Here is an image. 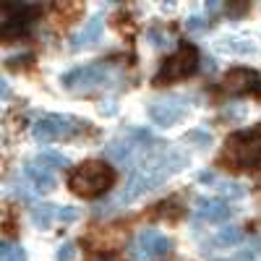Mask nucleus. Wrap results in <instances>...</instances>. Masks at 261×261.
I'll use <instances>...</instances> for the list:
<instances>
[{"mask_svg": "<svg viewBox=\"0 0 261 261\" xmlns=\"http://www.w3.org/2000/svg\"><path fill=\"white\" fill-rule=\"evenodd\" d=\"M115 183V170L110 165H105L102 160H89L79 165L76 170H71L68 175V186L73 193L84 196V199H94L102 196L107 188Z\"/></svg>", "mask_w": 261, "mask_h": 261, "instance_id": "obj_1", "label": "nucleus"}, {"mask_svg": "<svg viewBox=\"0 0 261 261\" xmlns=\"http://www.w3.org/2000/svg\"><path fill=\"white\" fill-rule=\"evenodd\" d=\"M196 65H199V53H196V47L183 45V47H178V53H172L162 63L160 73L154 76V84L165 86L170 81H180V79H186V76H191L196 71Z\"/></svg>", "mask_w": 261, "mask_h": 261, "instance_id": "obj_2", "label": "nucleus"}, {"mask_svg": "<svg viewBox=\"0 0 261 261\" xmlns=\"http://www.w3.org/2000/svg\"><path fill=\"white\" fill-rule=\"evenodd\" d=\"M76 120L68 118V115H45L39 118L34 125H32V136L39 141V144H50V141H60V139H68L73 130H76Z\"/></svg>", "mask_w": 261, "mask_h": 261, "instance_id": "obj_3", "label": "nucleus"}, {"mask_svg": "<svg viewBox=\"0 0 261 261\" xmlns=\"http://www.w3.org/2000/svg\"><path fill=\"white\" fill-rule=\"evenodd\" d=\"M105 81H107V65H102V63L81 65V68H73V71H68V73L60 79V84L68 92H86V89L99 86Z\"/></svg>", "mask_w": 261, "mask_h": 261, "instance_id": "obj_4", "label": "nucleus"}, {"mask_svg": "<svg viewBox=\"0 0 261 261\" xmlns=\"http://www.w3.org/2000/svg\"><path fill=\"white\" fill-rule=\"evenodd\" d=\"M225 89L227 92H235V94H241V92H258L261 89V76L256 71H248V68H232L225 73Z\"/></svg>", "mask_w": 261, "mask_h": 261, "instance_id": "obj_5", "label": "nucleus"}, {"mask_svg": "<svg viewBox=\"0 0 261 261\" xmlns=\"http://www.w3.org/2000/svg\"><path fill=\"white\" fill-rule=\"evenodd\" d=\"M139 248L149 258H162L170 251V238L157 230H141L139 232Z\"/></svg>", "mask_w": 261, "mask_h": 261, "instance_id": "obj_6", "label": "nucleus"}, {"mask_svg": "<svg viewBox=\"0 0 261 261\" xmlns=\"http://www.w3.org/2000/svg\"><path fill=\"white\" fill-rule=\"evenodd\" d=\"M183 115H186V107L183 105H175V102H154V105L149 107V118L154 120L160 128L175 125Z\"/></svg>", "mask_w": 261, "mask_h": 261, "instance_id": "obj_7", "label": "nucleus"}, {"mask_svg": "<svg viewBox=\"0 0 261 261\" xmlns=\"http://www.w3.org/2000/svg\"><path fill=\"white\" fill-rule=\"evenodd\" d=\"M99 34H102V16H94V18L86 21V27H84L79 34H73L71 50H84V47H89L92 42L99 39Z\"/></svg>", "mask_w": 261, "mask_h": 261, "instance_id": "obj_8", "label": "nucleus"}, {"mask_svg": "<svg viewBox=\"0 0 261 261\" xmlns=\"http://www.w3.org/2000/svg\"><path fill=\"white\" fill-rule=\"evenodd\" d=\"M196 204H199V214L204 217L206 222H225L227 217L232 214L230 204H225V201H214V199H199Z\"/></svg>", "mask_w": 261, "mask_h": 261, "instance_id": "obj_9", "label": "nucleus"}, {"mask_svg": "<svg viewBox=\"0 0 261 261\" xmlns=\"http://www.w3.org/2000/svg\"><path fill=\"white\" fill-rule=\"evenodd\" d=\"M27 178L32 180V186H34V191L37 193H53L55 188H58V180L50 175V172L45 170V167H34V165H27Z\"/></svg>", "mask_w": 261, "mask_h": 261, "instance_id": "obj_10", "label": "nucleus"}, {"mask_svg": "<svg viewBox=\"0 0 261 261\" xmlns=\"http://www.w3.org/2000/svg\"><path fill=\"white\" fill-rule=\"evenodd\" d=\"M55 214H58V209H55V206H50V204H39V206H34V209H32V222H34L39 230H47Z\"/></svg>", "mask_w": 261, "mask_h": 261, "instance_id": "obj_11", "label": "nucleus"}, {"mask_svg": "<svg viewBox=\"0 0 261 261\" xmlns=\"http://www.w3.org/2000/svg\"><path fill=\"white\" fill-rule=\"evenodd\" d=\"M154 209H157V212H154V217H165V220H180L183 212H186V209H183L175 199H167V201L157 204Z\"/></svg>", "mask_w": 261, "mask_h": 261, "instance_id": "obj_12", "label": "nucleus"}, {"mask_svg": "<svg viewBox=\"0 0 261 261\" xmlns=\"http://www.w3.org/2000/svg\"><path fill=\"white\" fill-rule=\"evenodd\" d=\"M37 162L42 167H71V160L65 154H60V151H39Z\"/></svg>", "mask_w": 261, "mask_h": 261, "instance_id": "obj_13", "label": "nucleus"}, {"mask_svg": "<svg viewBox=\"0 0 261 261\" xmlns=\"http://www.w3.org/2000/svg\"><path fill=\"white\" fill-rule=\"evenodd\" d=\"M241 241H243V230H241V227H225V230L217 232V238H214V243H217V246H222V248H227V246H238Z\"/></svg>", "mask_w": 261, "mask_h": 261, "instance_id": "obj_14", "label": "nucleus"}, {"mask_svg": "<svg viewBox=\"0 0 261 261\" xmlns=\"http://www.w3.org/2000/svg\"><path fill=\"white\" fill-rule=\"evenodd\" d=\"M222 50L225 53H238V55H248V53H256V42L253 39H225Z\"/></svg>", "mask_w": 261, "mask_h": 261, "instance_id": "obj_15", "label": "nucleus"}, {"mask_svg": "<svg viewBox=\"0 0 261 261\" xmlns=\"http://www.w3.org/2000/svg\"><path fill=\"white\" fill-rule=\"evenodd\" d=\"M130 149H134V146H130L128 141H115V144H110V146H107V157H113V160L123 162V160H128Z\"/></svg>", "mask_w": 261, "mask_h": 261, "instance_id": "obj_16", "label": "nucleus"}, {"mask_svg": "<svg viewBox=\"0 0 261 261\" xmlns=\"http://www.w3.org/2000/svg\"><path fill=\"white\" fill-rule=\"evenodd\" d=\"M73 258H76V243L65 241V243L58 246V251H55V261H73Z\"/></svg>", "mask_w": 261, "mask_h": 261, "instance_id": "obj_17", "label": "nucleus"}, {"mask_svg": "<svg viewBox=\"0 0 261 261\" xmlns=\"http://www.w3.org/2000/svg\"><path fill=\"white\" fill-rule=\"evenodd\" d=\"M55 217H58V222L68 225V222H76V220H79V209H76V206H60Z\"/></svg>", "mask_w": 261, "mask_h": 261, "instance_id": "obj_18", "label": "nucleus"}, {"mask_svg": "<svg viewBox=\"0 0 261 261\" xmlns=\"http://www.w3.org/2000/svg\"><path fill=\"white\" fill-rule=\"evenodd\" d=\"M3 258H8V261H27V251L21 246L11 248L8 243H3Z\"/></svg>", "mask_w": 261, "mask_h": 261, "instance_id": "obj_19", "label": "nucleus"}, {"mask_svg": "<svg viewBox=\"0 0 261 261\" xmlns=\"http://www.w3.org/2000/svg\"><path fill=\"white\" fill-rule=\"evenodd\" d=\"M55 11H58V16L63 18V24H71V18H73L76 13H81V6H58Z\"/></svg>", "mask_w": 261, "mask_h": 261, "instance_id": "obj_20", "label": "nucleus"}, {"mask_svg": "<svg viewBox=\"0 0 261 261\" xmlns=\"http://www.w3.org/2000/svg\"><path fill=\"white\" fill-rule=\"evenodd\" d=\"M186 141H196L201 146H209L212 144V134H206V130H191V134H186Z\"/></svg>", "mask_w": 261, "mask_h": 261, "instance_id": "obj_21", "label": "nucleus"}, {"mask_svg": "<svg viewBox=\"0 0 261 261\" xmlns=\"http://www.w3.org/2000/svg\"><path fill=\"white\" fill-rule=\"evenodd\" d=\"M32 60V55H24V58H11L8 60V68H24V65Z\"/></svg>", "mask_w": 261, "mask_h": 261, "instance_id": "obj_22", "label": "nucleus"}, {"mask_svg": "<svg viewBox=\"0 0 261 261\" xmlns=\"http://www.w3.org/2000/svg\"><path fill=\"white\" fill-rule=\"evenodd\" d=\"M222 193H225V196H243V186L230 183V186H225V188H222Z\"/></svg>", "mask_w": 261, "mask_h": 261, "instance_id": "obj_23", "label": "nucleus"}, {"mask_svg": "<svg viewBox=\"0 0 261 261\" xmlns=\"http://www.w3.org/2000/svg\"><path fill=\"white\" fill-rule=\"evenodd\" d=\"M149 39H151V45H154V47H162V45H165V39H162V34H160L157 29L149 32Z\"/></svg>", "mask_w": 261, "mask_h": 261, "instance_id": "obj_24", "label": "nucleus"}, {"mask_svg": "<svg viewBox=\"0 0 261 261\" xmlns=\"http://www.w3.org/2000/svg\"><path fill=\"white\" fill-rule=\"evenodd\" d=\"M186 27H188V29H193V32H196V29H201V27H204V21H201V18H199V16H191V18H188V21H186Z\"/></svg>", "mask_w": 261, "mask_h": 261, "instance_id": "obj_25", "label": "nucleus"}, {"mask_svg": "<svg viewBox=\"0 0 261 261\" xmlns=\"http://www.w3.org/2000/svg\"><path fill=\"white\" fill-rule=\"evenodd\" d=\"M99 113H102V115H115V102H107V107L99 105Z\"/></svg>", "mask_w": 261, "mask_h": 261, "instance_id": "obj_26", "label": "nucleus"}, {"mask_svg": "<svg viewBox=\"0 0 261 261\" xmlns=\"http://www.w3.org/2000/svg\"><path fill=\"white\" fill-rule=\"evenodd\" d=\"M3 261H8V258H3Z\"/></svg>", "mask_w": 261, "mask_h": 261, "instance_id": "obj_27", "label": "nucleus"}]
</instances>
